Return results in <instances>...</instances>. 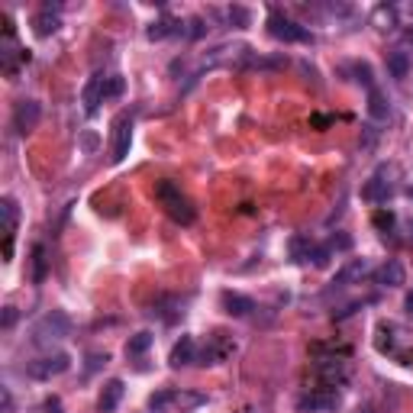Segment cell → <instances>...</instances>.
Listing matches in <instances>:
<instances>
[{
  "mask_svg": "<svg viewBox=\"0 0 413 413\" xmlns=\"http://www.w3.org/2000/svg\"><path fill=\"white\" fill-rule=\"evenodd\" d=\"M155 200L165 207V213L174 220V223H181V226H191L197 220V210H194V203H191V197L184 194L181 188L174 181H159L155 184Z\"/></svg>",
  "mask_w": 413,
  "mask_h": 413,
  "instance_id": "6da1fadb",
  "label": "cell"
},
{
  "mask_svg": "<svg viewBox=\"0 0 413 413\" xmlns=\"http://www.w3.org/2000/svg\"><path fill=\"white\" fill-rule=\"evenodd\" d=\"M207 404V394L197 391H178V387H165V391H155L149 397V410L152 413H188L197 407Z\"/></svg>",
  "mask_w": 413,
  "mask_h": 413,
  "instance_id": "7a4b0ae2",
  "label": "cell"
},
{
  "mask_svg": "<svg viewBox=\"0 0 413 413\" xmlns=\"http://www.w3.org/2000/svg\"><path fill=\"white\" fill-rule=\"evenodd\" d=\"M68 333H72V319H68L62 310H52V313H45V317L36 319V327H33V342H36V346H52V342H62Z\"/></svg>",
  "mask_w": 413,
  "mask_h": 413,
  "instance_id": "3957f363",
  "label": "cell"
},
{
  "mask_svg": "<svg viewBox=\"0 0 413 413\" xmlns=\"http://www.w3.org/2000/svg\"><path fill=\"white\" fill-rule=\"evenodd\" d=\"M268 33L278 43H313V33L307 26H300L298 20L284 16L281 10H271L268 13Z\"/></svg>",
  "mask_w": 413,
  "mask_h": 413,
  "instance_id": "277c9868",
  "label": "cell"
},
{
  "mask_svg": "<svg viewBox=\"0 0 413 413\" xmlns=\"http://www.w3.org/2000/svg\"><path fill=\"white\" fill-rule=\"evenodd\" d=\"M68 368H72L68 352H49V356H43V358H33V362L26 365V375L36 378V381H49V378L65 375Z\"/></svg>",
  "mask_w": 413,
  "mask_h": 413,
  "instance_id": "5b68a950",
  "label": "cell"
},
{
  "mask_svg": "<svg viewBox=\"0 0 413 413\" xmlns=\"http://www.w3.org/2000/svg\"><path fill=\"white\" fill-rule=\"evenodd\" d=\"M339 407V391L336 387H313V391L300 394L298 397V410L300 413H327V410H336Z\"/></svg>",
  "mask_w": 413,
  "mask_h": 413,
  "instance_id": "8992f818",
  "label": "cell"
},
{
  "mask_svg": "<svg viewBox=\"0 0 413 413\" xmlns=\"http://www.w3.org/2000/svg\"><path fill=\"white\" fill-rule=\"evenodd\" d=\"M391 178H394V168H391V165H381V168H378V171L368 178V181H365L362 197H365L368 203H385L387 197L394 194V181H391Z\"/></svg>",
  "mask_w": 413,
  "mask_h": 413,
  "instance_id": "52a82bcc",
  "label": "cell"
},
{
  "mask_svg": "<svg viewBox=\"0 0 413 413\" xmlns=\"http://www.w3.org/2000/svg\"><path fill=\"white\" fill-rule=\"evenodd\" d=\"M232 352H236V342L217 329V333L210 336V342L203 346V352H197V365H220V362H226Z\"/></svg>",
  "mask_w": 413,
  "mask_h": 413,
  "instance_id": "ba28073f",
  "label": "cell"
},
{
  "mask_svg": "<svg viewBox=\"0 0 413 413\" xmlns=\"http://www.w3.org/2000/svg\"><path fill=\"white\" fill-rule=\"evenodd\" d=\"M130 145H132V116L130 113H120L113 120V142H110V159L113 162H123L130 155Z\"/></svg>",
  "mask_w": 413,
  "mask_h": 413,
  "instance_id": "9c48e42d",
  "label": "cell"
},
{
  "mask_svg": "<svg viewBox=\"0 0 413 413\" xmlns=\"http://www.w3.org/2000/svg\"><path fill=\"white\" fill-rule=\"evenodd\" d=\"M39 120H43V103L39 101H20L13 107V130L20 136H29L39 126Z\"/></svg>",
  "mask_w": 413,
  "mask_h": 413,
  "instance_id": "30bf717a",
  "label": "cell"
},
{
  "mask_svg": "<svg viewBox=\"0 0 413 413\" xmlns=\"http://www.w3.org/2000/svg\"><path fill=\"white\" fill-rule=\"evenodd\" d=\"M107 78H110V74L97 72V74H91V81L84 84L81 103H84V113H87V116H94L97 110H101V103L107 101Z\"/></svg>",
  "mask_w": 413,
  "mask_h": 413,
  "instance_id": "8fae6325",
  "label": "cell"
},
{
  "mask_svg": "<svg viewBox=\"0 0 413 413\" xmlns=\"http://www.w3.org/2000/svg\"><path fill=\"white\" fill-rule=\"evenodd\" d=\"M317 378L327 387H339L349 378V365L342 358H317Z\"/></svg>",
  "mask_w": 413,
  "mask_h": 413,
  "instance_id": "7c38bea8",
  "label": "cell"
},
{
  "mask_svg": "<svg viewBox=\"0 0 413 413\" xmlns=\"http://www.w3.org/2000/svg\"><path fill=\"white\" fill-rule=\"evenodd\" d=\"M368 275V261L365 259H349L346 265H342L339 271L333 275V281H329V288H349V284H356V281H362V278Z\"/></svg>",
  "mask_w": 413,
  "mask_h": 413,
  "instance_id": "4fadbf2b",
  "label": "cell"
},
{
  "mask_svg": "<svg viewBox=\"0 0 413 413\" xmlns=\"http://www.w3.org/2000/svg\"><path fill=\"white\" fill-rule=\"evenodd\" d=\"M375 284L378 288H400L404 284V278H407V271H404V265H400L397 259H387V261H381L375 268Z\"/></svg>",
  "mask_w": 413,
  "mask_h": 413,
  "instance_id": "5bb4252c",
  "label": "cell"
},
{
  "mask_svg": "<svg viewBox=\"0 0 413 413\" xmlns=\"http://www.w3.org/2000/svg\"><path fill=\"white\" fill-rule=\"evenodd\" d=\"M58 26H62V13H58V7H52V4H45V7L33 16V33H36L39 39H49L52 33H58Z\"/></svg>",
  "mask_w": 413,
  "mask_h": 413,
  "instance_id": "9a60e30c",
  "label": "cell"
},
{
  "mask_svg": "<svg viewBox=\"0 0 413 413\" xmlns=\"http://www.w3.org/2000/svg\"><path fill=\"white\" fill-rule=\"evenodd\" d=\"M197 362V346L191 336H181V342H174L171 356H168V365L171 368H188V365Z\"/></svg>",
  "mask_w": 413,
  "mask_h": 413,
  "instance_id": "2e32d148",
  "label": "cell"
},
{
  "mask_svg": "<svg viewBox=\"0 0 413 413\" xmlns=\"http://www.w3.org/2000/svg\"><path fill=\"white\" fill-rule=\"evenodd\" d=\"M220 304H223V310L230 313V317H249V313L255 310V300L246 298V294H236V290H223Z\"/></svg>",
  "mask_w": 413,
  "mask_h": 413,
  "instance_id": "e0dca14e",
  "label": "cell"
},
{
  "mask_svg": "<svg viewBox=\"0 0 413 413\" xmlns=\"http://www.w3.org/2000/svg\"><path fill=\"white\" fill-rule=\"evenodd\" d=\"M120 400H123V381H120V378H113V381H107V385H103L97 407H101V413H113L116 407H120Z\"/></svg>",
  "mask_w": 413,
  "mask_h": 413,
  "instance_id": "ac0fdd59",
  "label": "cell"
},
{
  "mask_svg": "<svg viewBox=\"0 0 413 413\" xmlns=\"http://www.w3.org/2000/svg\"><path fill=\"white\" fill-rule=\"evenodd\" d=\"M181 307H184V300L181 298H159L152 304V317H159V319H165V323H174V319L181 317Z\"/></svg>",
  "mask_w": 413,
  "mask_h": 413,
  "instance_id": "d6986e66",
  "label": "cell"
},
{
  "mask_svg": "<svg viewBox=\"0 0 413 413\" xmlns=\"http://www.w3.org/2000/svg\"><path fill=\"white\" fill-rule=\"evenodd\" d=\"M368 116L371 120H378V123H385L387 116H391V101H387L378 87H371L368 91Z\"/></svg>",
  "mask_w": 413,
  "mask_h": 413,
  "instance_id": "ffe728a7",
  "label": "cell"
},
{
  "mask_svg": "<svg viewBox=\"0 0 413 413\" xmlns=\"http://www.w3.org/2000/svg\"><path fill=\"white\" fill-rule=\"evenodd\" d=\"M387 72H391V78L404 81L407 74H410V55H407L404 49H394L391 55H387Z\"/></svg>",
  "mask_w": 413,
  "mask_h": 413,
  "instance_id": "44dd1931",
  "label": "cell"
},
{
  "mask_svg": "<svg viewBox=\"0 0 413 413\" xmlns=\"http://www.w3.org/2000/svg\"><path fill=\"white\" fill-rule=\"evenodd\" d=\"M174 33H188V29L181 26V23H171V20H159V23H152V26L145 29V36L149 39H168V36H174Z\"/></svg>",
  "mask_w": 413,
  "mask_h": 413,
  "instance_id": "7402d4cb",
  "label": "cell"
},
{
  "mask_svg": "<svg viewBox=\"0 0 413 413\" xmlns=\"http://www.w3.org/2000/svg\"><path fill=\"white\" fill-rule=\"evenodd\" d=\"M45 271H49V255H45V246H36L33 249V284H43Z\"/></svg>",
  "mask_w": 413,
  "mask_h": 413,
  "instance_id": "603a6c76",
  "label": "cell"
},
{
  "mask_svg": "<svg viewBox=\"0 0 413 413\" xmlns=\"http://www.w3.org/2000/svg\"><path fill=\"white\" fill-rule=\"evenodd\" d=\"M313 239L310 236H294L290 239V255H294V261H310V255H313Z\"/></svg>",
  "mask_w": 413,
  "mask_h": 413,
  "instance_id": "cb8c5ba5",
  "label": "cell"
},
{
  "mask_svg": "<svg viewBox=\"0 0 413 413\" xmlns=\"http://www.w3.org/2000/svg\"><path fill=\"white\" fill-rule=\"evenodd\" d=\"M149 346H152V333H145L142 329V333H136L130 342H126V356H142Z\"/></svg>",
  "mask_w": 413,
  "mask_h": 413,
  "instance_id": "d4e9b609",
  "label": "cell"
},
{
  "mask_svg": "<svg viewBox=\"0 0 413 413\" xmlns=\"http://www.w3.org/2000/svg\"><path fill=\"white\" fill-rule=\"evenodd\" d=\"M123 91H126V81L120 78V74H110L107 78V101H116Z\"/></svg>",
  "mask_w": 413,
  "mask_h": 413,
  "instance_id": "484cf974",
  "label": "cell"
},
{
  "mask_svg": "<svg viewBox=\"0 0 413 413\" xmlns=\"http://www.w3.org/2000/svg\"><path fill=\"white\" fill-rule=\"evenodd\" d=\"M223 16H226V23H236V26H246V23H249V10H242V7L223 10Z\"/></svg>",
  "mask_w": 413,
  "mask_h": 413,
  "instance_id": "4316f807",
  "label": "cell"
},
{
  "mask_svg": "<svg viewBox=\"0 0 413 413\" xmlns=\"http://www.w3.org/2000/svg\"><path fill=\"white\" fill-rule=\"evenodd\" d=\"M327 246H329V252H346V249H352V236L339 232V236H333V239H329Z\"/></svg>",
  "mask_w": 413,
  "mask_h": 413,
  "instance_id": "83f0119b",
  "label": "cell"
},
{
  "mask_svg": "<svg viewBox=\"0 0 413 413\" xmlns=\"http://www.w3.org/2000/svg\"><path fill=\"white\" fill-rule=\"evenodd\" d=\"M371 223H375L378 230H385V232H387V230L394 226V213H391V210H378L375 217H371Z\"/></svg>",
  "mask_w": 413,
  "mask_h": 413,
  "instance_id": "f1b7e54d",
  "label": "cell"
},
{
  "mask_svg": "<svg viewBox=\"0 0 413 413\" xmlns=\"http://www.w3.org/2000/svg\"><path fill=\"white\" fill-rule=\"evenodd\" d=\"M365 304H368V300H352V304H346V307H342V310H336L333 317H336V319H349V317H352V313H358V310H362Z\"/></svg>",
  "mask_w": 413,
  "mask_h": 413,
  "instance_id": "f546056e",
  "label": "cell"
},
{
  "mask_svg": "<svg viewBox=\"0 0 413 413\" xmlns=\"http://www.w3.org/2000/svg\"><path fill=\"white\" fill-rule=\"evenodd\" d=\"M356 74H358L356 81H362V84H365V87H368V91H371V68L365 65V62H362V65H356Z\"/></svg>",
  "mask_w": 413,
  "mask_h": 413,
  "instance_id": "4dcf8cb0",
  "label": "cell"
},
{
  "mask_svg": "<svg viewBox=\"0 0 413 413\" xmlns=\"http://www.w3.org/2000/svg\"><path fill=\"white\" fill-rule=\"evenodd\" d=\"M107 362H110V358H107V352H103V356H101V352H94V356L87 358V371H97V368H101V365H107Z\"/></svg>",
  "mask_w": 413,
  "mask_h": 413,
  "instance_id": "1f68e13d",
  "label": "cell"
},
{
  "mask_svg": "<svg viewBox=\"0 0 413 413\" xmlns=\"http://www.w3.org/2000/svg\"><path fill=\"white\" fill-rule=\"evenodd\" d=\"M203 33H207V26H203V20H191V29H188V36H191V39H200Z\"/></svg>",
  "mask_w": 413,
  "mask_h": 413,
  "instance_id": "d6a6232c",
  "label": "cell"
},
{
  "mask_svg": "<svg viewBox=\"0 0 413 413\" xmlns=\"http://www.w3.org/2000/svg\"><path fill=\"white\" fill-rule=\"evenodd\" d=\"M16 323V310L13 307H7V310H4V329H10Z\"/></svg>",
  "mask_w": 413,
  "mask_h": 413,
  "instance_id": "836d02e7",
  "label": "cell"
},
{
  "mask_svg": "<svg viewBox=\"0 0 413 413\" xmlns=\"http://www.w3.org/2000/svg\"><path fill=\"white\" fill-rule=\"evenodd\" d=\"M45 410H49V413H65V410H62V404H58V397H52L49 404H45Z\"/></svg>",
  "mask_w": 413,
  "mask_h": 413,
  "instance_id": "e575fe53",
  "label": "cell"
},
{
  "mask_svg": "<svg viewBox=\"0 0 413 413\" xmlns=\"http://www.w3.org/2000/svg\"><path fill=\"white\" fill-rule=\"evenodd\" d=\"M404 307H407V313H410V317H413V290H410V294H407V304H404Z\"/></svg>",
  "mask_w": 413,
  "mask_h": 413,
  "instance_id": "d590c367",
  "label": "cell"
}]
</instances>
